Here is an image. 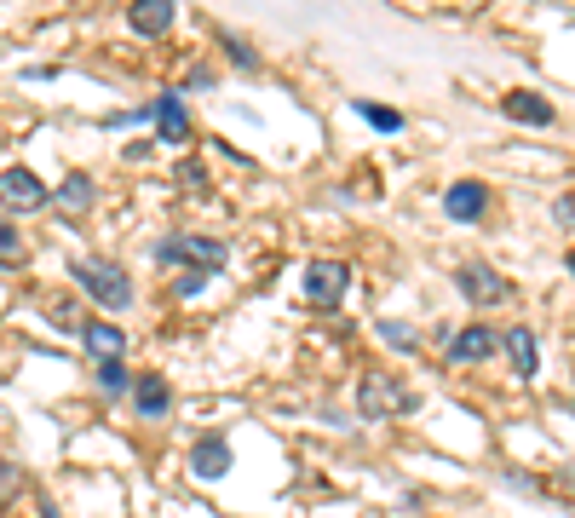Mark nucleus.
I'll return each mask as SVG.
<instances>
[{
    "mask_svg": "<svg viewBox=\"0 0 575 518\" xmlns=\"http://www.w3.org/2000/svg\"><path fill=\"white\" fill-rule=\"evenodd\" d=\"M69 283H81L98 306H110V311L133 306V283H127V271L110 265V259H69Z\"/></svg>",
    "mask_w": 575,
    "mask_h": 518,
    "instance_id": "nucleus-1",
    "label": "nucleus"
},
{
    "mask_svg": "<svg viewBox=\"0 0 575 518\" xmlns=\"http://www.w3.org/2000/svg\"><path fill=\"white\" fill-rule=\"evenodd\" d=\"M414 392L403 386V380L391 375H363V386H357V409H363V421H386V415H409L414 409Z\"/></svg>",
    "mask_w": 575,
    "mask_h": 518,
    "instance_id": "nucleus-2",
    "label": "nucleus"
},
{
    "mask_svg": "<svg viewBox=\"0 0 575 518\" xmlns=\"http://www.w3.org/2000/svg\"><path fill=\"white\" fill-rule=\"evenodd\" d=\"M345 288H351V271H345L340 259H311V265H305V300H311V306H340L345 300Z\"/></svg>",
    "mask_w": 575,
    "mask_h": 518,
    "instance_id": "nucleus-3",
    "label": "nucleus"
},
{
    "mask_svg": "<svg viewBox=\"0 0 575 518\" xmlns=\"http://www.w3.org/2000/svg\"><path fill=\"white\" fill-rule=\"evenodd\" d=\"M455 283L472 306H501V300H512V283H506L501 271H489V265H460Z\"/></svg>",
    "mask_w": 575,
    "mask_h": 518,
    "instance_id": "nucleus-4",
    "label": "nucleus"
},
{
    "mask_svg": "<svg viewBox=\"0 0 575 518\" xmlns=\"http://www.w3.org/2000/svg\"><path fill=\"white\" fill-rule=\"evenodd\" d=\"M46 196H52V190H46L41 179L29 173V167H6V173H0V202H6L12 213H35V208H46Z\"/></svg>",
    "mask_w": 575,
    "mask_h": 518,
    "instance_id": "nucleus-5",
    "label": "nucleus"
},
{
    "mask_svg": "<svg viewBox=\"0 0 575 518\" xmlns=\"http://www.w3.org/2000/svg\"><path fill=\"white\" fill-rule=\"evenodd\" d=\"M150 116H156V127H161V144H184V139H190V110H184V93H161Z\"/></svg>",
    "mask_w": 575,
    "mask_h": 518,
    "instance_id": "nucleus-6",
    "label": "nucleus"
},
{
    "mask_svg": "<svg viewBox=\"0 0 575 518\" xmlns=\"http://www.w3.org/2000/svg\"><path fill=\"white\" fill-rule=\"evenodd\" d=\"M483 208H489V190L478 179H460V185L443 190V213L449 219H483Z\"/></svg>",
    "mask_w": 575,
    "mask_h": 518,
    "instance_id": "nucleus-7",
    "label": "nucleus"
},
{
    "mask_svg": "<svg viewBox=\"0 0 575 518\" xmlns=\"http://www.w3.org/2000/svg\"><path fill=\"white\" fill-rule=\"evenodd\" d=\"M495 346H501V340H495V329H460L455 340H449V357H455V363H489V357H495Z\"/></svg>",
    "mask_w": 575,
    "mask_h": 518,
    "instance_id": "nucleus-8",
    "label": "nucleus"
},
{
    "mask_svg": "<svg viewBox=\"0 0 575 518\" xmlns=\"http://www.w3.org/2000/svg\"><path fill=\"white\" fill-rule=\"evenodd\" d=\"M133 398H138V415H144V421H161V415L173 409V386H167L161 375H138Z\"/></svg>",
    "mask_w": 575,
    "mask_h": 518,
    "instance_id": "nucleus-9",
    "label": "nucleus"
},
{
    "mask_svg": "<svg viewBox=\"0 0 575 518\" xmlns=\"http://www.w3.org/2000/svg\"><path fill=\"white\" fill-rule=\"evenodd\" d=\"M501 110H506L512 121H529V127H552V104H547L541 93H506Z\"/></svg>",
    "mask_w": 575,
    "mask_h": 518,
    "instance_id": "nucleus-10",
    "label": "nucleus"
},
{
    "mask_svg": "<svg viewBox=\"0 0 575 518\" xmlns=\"http://www.w3.org/2000/svg\"><path fill=\"white\" fill-rule=\"evenodd\" d=\"M127 24H133L138 35H167V29H173V6H167V0H138L133 12H127Z\"/></svg>",
    "mask_w": 575,
    "mask_h": 518,
    "instance_id": "nucleus-11",
    "label": "nucleus"
},
{
    "mask_svg": "<svg viewBox=\"0 0 575 518\" xmlns=\"http://www.w3.org/2000/svg\"><path fill=\"white\" fill-rule=\"evenodd\" d=\"M190 472H196V478H225V472H230V444H225V438H207V444H196V455H190Z\"/></svg>",
    "mask_w": 575,
    "mask_h": 518,
    "instance_id": "nucleus-12",
    "label": "nucleus"
},
{
    "mask_svg": "<svg viewBox=\"0 0 575 518\" xmlns=\"http://www.w3.org/2000/svg\"><path fill=\"white\" fill-rule=\"evenodd\" d=\"M46 202H58L64 213H87V208H92V179H87V173H69V179L52 190Z\"/></svg>",
    "mask_w": 575,
    "mask_h": 518,
    "instance_id": "nucleus-13",
    "label": "nucleus"
},
{
    "mask_svg": "<svg viewBox=\"0 0 575 518\" xmlns=\"http://www.w3.org/2000/svg\"><path fill=\"white\" fill-rule=\"evenodd\" d=\"M81 340L92 346V357H98V363L121 357V346H127V334L115 329V323H87V329H81Z\"/></svg>",
    "mask_w": 575,
    "mask_h": 518,
    "instance_id": "nucleus-14",
    "label": "nucleus"
},
{
    "mask_svg": "<svg viewBox=\"0 0 575 518\" xmlns=\"http://www.w3.org/2000/svg\"><path fill=\"white\" fill-rule=\"evenodd\" d=\"M506 352H512V369H518V375H535V369H541V346H535L529 329H506Z\"/></svg>",
    "mask_w": 575,
    "mask_h": 518,
    "instance_id": "nucleus-15",
    "label": "nucleus"
},
{
    "mask_svg": "<svg viewBox=\"0 0 575 518\" xmlns=\"http://www.w3.org/2000/svg\"><path fill=\"white\" fill-rule=\"evenodd\" d=\"M98 386H104V392H115V398H121V392H127V386H133V375H127V363H121V357H110V363H98Z\"/></svg>",
    "mask_w": 575,
    "mask_h": 518,
    "instance_id": "nucleus-16",
    "label": "nucleus"
},
{
    "mask_svg": "<svg viewBox=\"0 0 575 518\" xmlns=\"http://www.w3.org/2000/svg\"><path fill=\"white\" fill-rule=\"evenodd\" d=\"M357 116H363L368 127H380V133H403V116L386 110V104H357Z\"/></svg>",
    "mask_w": 575,
    "mask_h": 518,
    "instance_id": "nucleus-17",
    "label": "nucleus"
},
{
    "mask_svg": "<svg viewBox=\"0 0 575 518\" xmlns=\"http://www.w3.org/2000/svg\"><path fill=\"white\" fill-rule=\"evenodd\" d=\"M23 259H29V248H23V236L12 231L6 219H0V265H23Z\"/></svg>",
    "mask_w": 575,
    "mask_h": 518,
    "instance_id": "nucleus-18",
    "label": "nucleus"
},
{
    "mask_svg": "<svg viewBox=\"0 0 575 518\" xmlns=\"http://www.w3.org/2000/svg\"><path fill=\"white\" fill-rule=\"evenodd\" d=\"M18 490H23V472L12 467V461H0V507H6V501H12Z\"/></svg>",
    "mask_w": 575,
    "mask_h": 518,
    "instance_id": "nucleus-19",
    "label": "nucleus"
},
{
    "mask_svg": "<svg viewBox=\"0 0 575 518\" xmlns=\"http://www.w3.org/2000/svg\"><path fill=\"white\" fill-rule=\"evenodd\" d=\"M380 340H386V346H397V352H414V334L403 329V323H380Z\"/></svg>",
    "mask_w": 575,
    "mask_h": 518,
    "instance_id": "nucleus-20",
    "label": "nucleus"
},
{
    "mask_svg": "<svg viewBox=\"0 0 575 518\" xmlns=\"http://www.w3.org/2000/svg\"><path fill=\"white\" fill-rule=\"evenodd\" d=\"M202 288H207V271H184V277H179V294H184V300H196Z\"/></svg>",
    "mask_w": 575,
    "mask_h": 518,
    "instance_id": "nucleus-21",
    "label": "nucleus"
},
{
    "mask_svg": "<svg viewBox=\"0 0 575 518\" xmlns=\"http://www.w3.org/2000/svg\"><path fill=\"white\" fill-rule=\"evenodd\" d=\"M179 185H207V167L202 162H184L179 167Z\"/></svg>",
    "mask_w": 575,
    "mask_h": 518,
    "instance_id": "nucleus-22",
    "label": "nucleus"
},
{
    "mask_svg": "<svg viewBox=\"0 0 575 518\" xmlns=\"http://www.w3.org/2000/svg\"><path fill=\"white\" fill-rule=\"evenodd\" d=\"M41 518H58V513H52V507H46V513H41Z\"/></svg>",
    "mask_w": 575,
    "mask_h": 518,
    "instance_id": "nucleus-23",
    "label": "nucleus"
},
{
    "mask_svg": "<svg viewBox=\"0 0 575 518\" xmlns=\"http://www.w3.org/2000/svg\"><path fill=\"white\" fill-rule=\"evenodd\" d=\"M570 277H575V254H570Z\"/></svg>",
    "mask_w": 575,
    "mask_h": 518,
    "instance_id": "nucleus-24",
    "label": "nucleus"
}]
</instances>
